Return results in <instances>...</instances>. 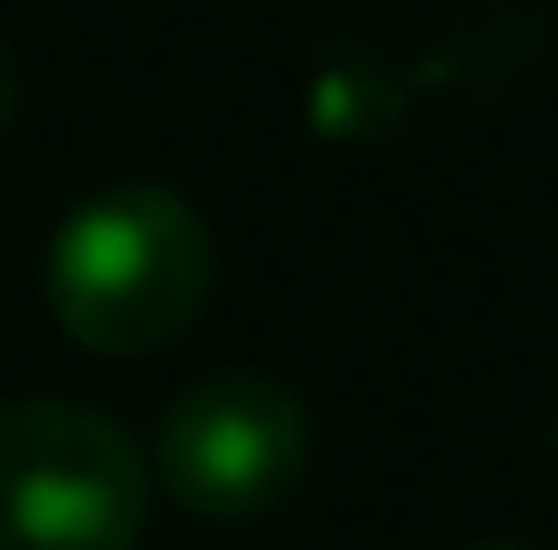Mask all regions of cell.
<instances>
[{
	"label": "cell",
	"instance_id": "cell-4",
	"mask_svg": "<svg viewBox=\"0 0 558 550\" xmlns=\"http://www.w3.org/2000/svg\"><path fill=\"white\" fill-rule=\"evenodd\" d=\"M16 122V65H9V49H0V130Z\"/></svg>",
	"mask_w": 558,
	"mask_h": 550
},
{
	"label": "cell",
	"instance_id": "cell-2",
	"mask_svg": "<svg viewBox=\"0 0 558 550\" xmlns=\"http://www.w3.org/2000/svg\"><path fill=\"white\" fill-rule=\"evenodd\" d=\"M146 453L122 421L25 396L0 405V550H138Z\"/></svg>",
	"mask_w": 558,
	"mask_h": 550
},
{
	"label": "cell",
	"instance_id": "cell-3",
	"mask_svg": "<svg viewBox=\"0 0 558 550\" xmlns=\"http://www.w3.org/2000/svg\"><path fill=\"white\" fill-rule=\"evenodd\" d=\"M307 469V413L267 372H203L154 429V478L195 518L243 526L267 518Z\"/></svg>",
	"mask_w": 558,
	"mask_h": 550
},
{
	"label": "cell",
	"instance_id": "cell-5",
	"mask_svg": "<svg viewBox=\"0 0 558 550\" xmlns=\"http://www.w3.org/2000/svg\"><path fill=\"white\" fill-rule=\"evenodd\" d=\"M470 550H526V542H470Z\"/></svg>",
	"mask_w": 558,
	"mask_h": 550
},
{
	"label": "cell",
	"instance_id": "cell-1",
	"mask_svg": "<svg viewBox=\"0 0 558 550\" xmlns=\"http://www.w3.org/2000/svg\"><path fill=\"white\" fill-rule=\"evenodd\" d=\"M210 300V227L154 179L82 195L49 235V316L98 356L170 349Z\"/></svg>",
	"mask_w": 558,
	"mask_h": 550
}]
</instances>
